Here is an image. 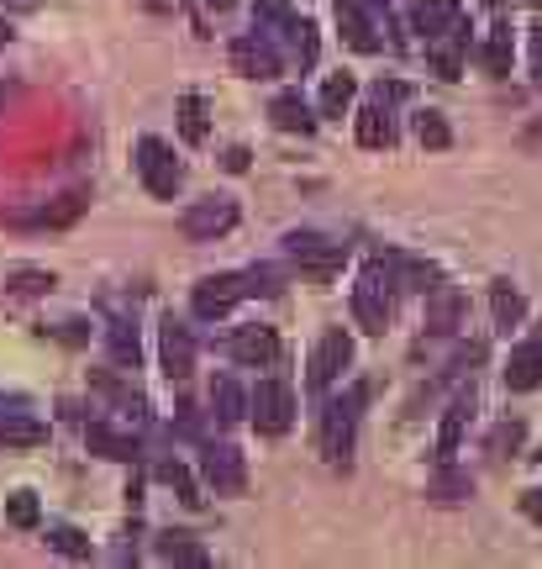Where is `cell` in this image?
<instances>
[{
  "label": "cell",
  "mask_w": 542,
  "mask_h": 569,
  "mask_svg": "<svg viewBox=\"0 0 542 569\" xmlns=\"http://www.w3.org/2000/svg\"><path fill=\"white\" fill-rule=\"evenodd\" d=\"M138 174L148 184V196H159V201H174L184 184L180 159H174V148L163 138H138Z\"/></svg>",
  "instance_id": "cell-4"
},
{
  "label": "cell",
  "mask_w": 542,
  "mask_h": 569,
  "mask_svg": "<svg viewBox=\"0 0 542 569\" xmlns=\"http://www.w3.org/2000/svg\"><path fill=\"white\" fill-rule=\"evenodd\" d=\"M53 274H48V269H11V274H6V290H11V296H48V290H53Z\"/></svg>",
  "instance_id": "cell-29"
},
{
  "label": "cell",
  "mask_w": 542,
  "mask_h": 569,
  "mask_svg": "<svg viewBox=\"0 0 542 569\" xmlns=\"http://www.w3.org/2000/svg\"><path fill=\"white\" fill-rule=\"evenodd\" d=\"M211 407H217L221 422H242V417H248V396H242L238 380H227V375H221L217 386H211Z\"/></svg>",
  "instance_id": "cell-24"
},
{
  "label": "cell",
  "mask_w": 542,
  "mask_h": 569,
  "mask_svg": "<svg viewBox=\"0 0 542 569\" xmlns=\"http://www.w3.org/2000/svg\"><path fill=\"white\" fill-rule=\"evenodd\" d=\"M363 401H369V390L348 386V396H338V401L327 407V417H322V448H327V459H332V465H342V459L353 453V432H359Z\"/></svg>",
  "instance_id": "cell-3"
},
{
  "label": "cell",
  "mask_w": 542,
  "mask_h": 569,
  "mask_svg": "<svg viewBox=\"0 0 542 569\" xmlns=\"http://www.w3.org/2000/svg\"><path fill=\"white\" fill-rule=\"evenodd\" d=\"M6 6H11V11H38L42 0H6Z\"/></svg>",
  "instance_id": "cell-43"
},
{
  "label": "cell",
  "mask_w": 542,
  "mask_h": 569,
  "mask_svg": "<svg viewBox=\"0 0 542 569\" xmlns=\"http://www.w3.org/2000/svg\"><path fill=\"white\" fill-rule=\"evenodd\" d=\"M522 511L532 517V522H542V486H538V490H526V496H522Z\"/></svg>",
  "instance_id": "cell-40"
},
{
  "label": "cell",
  "mask_w": 542,
  "mask_h": 569,
  "mask_svg": "<svg viewBox=\"0 0 542 569\" xmlns=\"http://www.w3.org/2000/svg\"><path fill=\"white\" fill-rule=\"evenodd\" d=\"M395 274H401V284H411V290H422V296H432L438 290V264H422V259H395Z\"/></svg>",
  "instance_id": "cell-30"
},
{
  "label": "cell",
  "mask_w": 542,
  "mask_h": 569,
  "mask_svg": "<svg viewBox=\"0 0 542 569\" xmlns=\"http://www.w3.org/2000/svg\"><path fill=\"white\" fill-rule=\"evenodd\" d=\"M0 401H6V396H0Z\"/></svg>",
  "instance_id": "cell-48"
},
{
  "label": "cell",
  "mask_w": 542,
  "mask_h": 569,
  "mask_svg": "<svg viewBox=\"0 0 542 569\" xmlns=\"http://www.w3.org/2000/svg\"><path fill=\"white\" fill-rule=\"evenodd\" d=\"M48 543L59 553H69V559H90V538H84L80 528H69V522H53V528H48Z\"/></svg>",
  "instance_id": "cell-35"
},
{
  "label": "cell",
  "mask_w": 542,
  "mask_h": 569,
  "mask_svg": "<svg viewBox=\"0 0 542 569\" xmlns=\"http://www.w3.org/2000/svg\"><path fill=\"white\" fill-rule=\"evenodd\" d=\"M232 69H238V74H248V80H280L284 59H280V48L269 42V32H263V27H253V32L232 38Z\"/></svg>",
  "instance_id": "cell-8"
},
{
  "label": "cell",
  "mask_w": 542,
  "mask_h": 569,
  "mask_svg": "<svg viewBox=\"0 0 542 569\" xmlns=\"http://www.w3.org/2000/svg\"><path fill=\"white\" fill-rule=\"evenodd\" d=\"M411 21H416V32H422L426 42H438V38H448V32L459 27L463 11H459V0H416Z\"/></svg>",
  "instance_id": "cell-17"
},
{
  "label": "cell",
  "mask_w": 542,
  "mask_h": 569,
  "mask_svg": "<svg viewBox=\"0 0 542 569\" xmlns=\"http://www.w3.org/2000/svg\"><path fill=\"white\" fill-rule=\"evenodd\" d=\"M227 353L248 369H269L274 359H280V338H274V327H259V322L238 327V332L227 338Z\"/></svg>",
  "instance_id": "cell-13"
},
{
  "label": "cell",
  "mask_w": 542,
  "mask_h": 569,
  "mask_svg": "<svg viewBox=\"0 0 542 569\" xmlns=\"http://www.w3.org/2000/svg\"><path fill=\"white\" fill-rule=\"evenodd\" d=\"M395 284H401L395 259H369L363 264L359 284H353V317H359L363 332H384L390 327V317H395Z\"/></svg>",
  "instance_id": "cell-1"
},
{
  "label": "cell",
  "mask_w": 542,
  "mask_h": 569,
  "mask_svg": "<svg viewBox=\"0 0 542 569\" xmlns=\"http://www.w3.org/2000/svg\"><path fill=\"white\" fill-rule=\"evenodd\" d=\"M84 211V190H69V196H59V206H48L42 217H32L38 227H69L74 217Z\"/></svg>",
  "instance_id": "cell-34"
},
{
  "label": "cell",
  "mask_w": 542,
  "mask_h": 569,
  "mask_svg": "<svg viewBox=\"0 0 542 569\" xmlns=\"http://www.w3.org/2000/svg\"><path fill=\"white\" fill-rule=\"evenodd\" d=\"M416 138H422V148H448L453 132L442 122V111H422V117H416Z\"/></svg>",
  "instance_id": "cell-36"
},
{
  "label": "cell",
  "mask_w": 542,
  "mask_h": 569,
  "mask_svg": "<svg viewBox=\"0 0 542 569\" xmlns=\"http://www.w3.org/2000/svg\"><path fill=\"white\" fill-rule=\"evenodd\" d=\"M227 169H232V174H242V169H248V148H232V153H227Z\"/></svg>",
  "instance_id": "cell-42"
},
{
  "label": "cell",
  "mask_w": 542,
  "mask_h": 569,
  "mask_svg": "<svg viewBox=\"0 0 542 569\" xmlns=\"http://www.w3.org/2000/svg\"><path fill=\"white\" fill-rule=\"evenodd\" d=\"M159 553H163V559H174V565H195V569L211 565L201 543H190L184 532H169V538H159Z\"/></svg>",
  "instance_id": "cell-32"
},
{
  "label": "cell",
  "mask_w": 542,
  "mask_h": 569,
  "mask_svg": "<svg viewBox=\"0 0 542 569\" xmlns=\"http://www.w3.org/2000/svg\"><path fill=\"white\" fill-rule=\"evenodd\" d=\"M469 422H474V396H459L453 407H448V417H442V432H438V465H448L453 453H459L463 432H469Z\"/></svg>",
  "instance_id": "cell-18"
},
{
  "label": "cell",
  "mask_w": 542,
  "mask_h": 569,
  "mask_svg": "<svg viewBox=\"0 0 542 569\" xmlns=\"http://www.w3.org/2000/svg\"><path fill=\"white\" fill-rule=\"evenodd\" d=\"M159 475H163V480H169L174 490H180L184 507H201V496H195V480H190V469H184V465H174V459H169V465H163Z\"/></svg>",
  "instance_id": "cell-37"
},
{
  "label": "cell",
  "mask_w": 542,
  "mask_h": 569,
  "mask_svg": "<svg viewBox=\"0 0 542 569\" xmlns=\"http://www.w3.org/2000/svg\"><path fill=\"white\" fill-rule=\"evenodd\" d=\"M269 117H274V127H280V132H311V127H317V117H311V111H305V101L301 96H274V106H269Z\"/></svg>",
  "instance_id": "cell-23"
},
{
  "label": "cell",
  "mask_w": 542,
  "mask_h": 569,
  "mask_svg": "<svg viewBox=\"0 0 542 569\" xmlns=\"http://www.w3.org/2000/svg\"><path fill=\"white\" fill-rule=\"evenodd\" d=\"M259 27H280V38L290 42V53L311 69L317 63V53H322V42H317V27L305 17H295L284 0H259Z\"/></svg>",
  "instance_id": "cell-7"
},
{
  "label": "cell",
  "mask_w": 542,
  "mask_h": 569,
  "mask_svg": "<svg viewBox=\"0 0 542 569\" xmlns=\"http://www.w3.org/2000/svg\"><path fill=\"white\" fill-rule=\"evenodd\" d=\"M480 63L490 74H505V69H511V27H495V32H490V42L480 48Z\"/></svg>",
  "instance_id": "cell-31"
},
{
  "label": "cell",
  "mask_w": 542,
  "mask_h": 569,
  "mask_svg": "<svg viewBox=\"0 0 542 569\" xmlns=\"http://www.w3.org/2000/svg\"><path fill=\"white\" fill-rule=\"evenodd\" d=\"M180 138L195 142V148L211 138V106H205V96H195V90L180 96Z\"/></svg>",
  "instance_id": "cell-22"
},
{
  "label": "cell",
  "mask_w": 542,
  "mask_h": 569,
  "mask_svg": "<svg viewBox=\"0 0 542 569\" xmlns=\"http://www.w3.org/2000/svg\"><path fill=\"white\" fill-rule=\"evenodd\" d=\"M6 42H11V21H0V48H6Z\"/></svg>",
  "instance_id": "cell-44"
},
{
  "label": "cell",
  "mask_w": 542,
  "mask_h": 569,
  "mask_svg": "<svg viewBox=\"0 0 542 569\" xmlns=\"http://www.w3.org/2000/svg\"><path fill=\"white\" fill-rule=\"evenodd\" d=\"M490 311H495V327H501V332H511V327L526 317V296L511 280H495V284H490Z\"/></svg>",
  "instance_id": "cell-21"
},
{
  "label": "cell",
  "mask_w": 542,
  "mask_h": 569,
  "mask_svg": "<svg viewBox=\"0 0 542 569\" xmlns=\"http://www.w3.org/2000/svg\"><path fill=\"white\" fill-rule=\"evenodd\" d=\"M84 448L101 453V459H117V465H138V438H132V432H117V427H106V422L84 427Z\"/></svg>",
  "instance_id": "cell-16"
},
{
  "label": "cell",
  "mask_w": 542,
  "mask_h": 569,
  "mask_svg": "<svg viewBox=\"0 0 542 569\" xmlns=\"http://www.w3.org/2000/svg\"><path fill=\"white\" fill-rule=\"evenodd\" d=\"M538 6H542V0H538Z\"/></svg>",
  "instance_id": "cell-49"
},
{
  "label": "cell",
  "mask_w": 542,
  "mask_h": 569,
  "mask_svg": "<svg viewBox=\"0 0 542 569\" xmlns=\"http://www.w3.org/2000/svg\"><path fill=\"white\" fill-rule=\"evenodd\" d=\"M532 80H538V90H542V27L532 32Z\"/></svg>",
  "instance_id": "cell-41"
},
{
  "label": "cell",
  "mask_w": 542,
  "mask_h": 569,
  "mask_svg": "<svg viewBox=\"0 0 542 569\" xmlns=\"http://www.w3.org/2000/svg\"><path fill=\"white\" fill-rule=\"evenodd\" d=\"M48 443V427L27 411H6L0 417V448H42Z\"/></svg>",
  "instance_id": "cell-20"
},
{
  "label": "cell",
  "mask_w": 542,
  "mask_h": 569,
  "mask_svg": "<svg viewBox=\"0 0 542 569\" xmlns=\"http://www.w3.org/2000/svg\"><path fill=\"white\" fill-rule=\"evenodd\" d=\"M53 338H63V343H84L90 332H84V322H59V327H48Z\"/></svg>",
  "instance_id": "cell-39"
},
{
  "label": "cell",
  "mask_w": 542,
  "mask_h": 569,
  "mask_svg": "<svg viewBox=\"0 0 542 569\" xmlns=\"http://www.w3.org/2000/svg\"><path fill=\"white\" fill-rule=\"evenodd\" d=\"M205 6H217V11H227V6H238V0H205Z\"/></svg>",
  "instance_id": "cell-45"
},
{
  "label": "cell",
  "mask_w": 542,
  "mask_h": 569,
  "mask_svg": "<svg viewBox=\"0 0 542 569\" xmlns=\"http://www.w3.org/2000/svg\"><path fill=\"white\" fill-rule=\"evenodd\" d=\"M6 522L11 528H38L42 522V507L32 490H17V496H6Z\"/></svg>",
  "instance_id": "cell-33"
},
{
  "label": "cell",
  "mask_w": 542,
  "mask_h": 569,
  "mask_svg": "<svg viewBox=\"0 0 542 569\" xmlns=\"http://www.w3.org/2000/svg\"><path fill=\"white\" fill-rule=\"evenodd\" d=\"M353 96H359L353 74H327V84H322V117H342V111L353 106Z\"/></svg>",
  "instance_id": "cell-27"
},
{
  "label": "cell",
  "mask_w": 542,
  "mask_h": 569,
  "mask_svg": "<svg viewBox=\"0 0 542 569\" xmlns=\"http://www.w3.org/2000/svg\"><path fill=\"white\" fill-rule=\"evenodd\" d=\"M469 490H474V480H469L463 469H453V459H448V465H438V475H432V490H426V496H438V501H463Z\"/></svg>",
  "instance_id": "cell-26"
},
{
  "label": "cell",
  "mask_w": 542,
  "mask_h": 569,
  "mask_svg": "<svg viewBox=\"0 0 542 569\" xmlns=\"http://www.w3.org/2000/svg\"><path fill=\"white\" fill-rule=\"evenodd\" d=\"M284 253L301 264V274H311V280H332L342 264H348V243H332V238H322V232H290L284 238Z\"/></svg>",
  "instance_id": "cell-5"
},
{
  "label": "cell",
  "mask_w": 542,
  "mask_h": 569,
  "mask_svg": "<svg viewBox=\"0 0 542 569\" xmlns=\"http://www.w3.org/2000/svg\"><path fill=\"white\" fill-rule=\"evenodd\" d=\"M159 353H163V375H169V380H190V369H195V338H190V327L174 322V317H163Z\"/></svg>",
  "instance_id": "cell-14"
},
{
  "label": "cell",
  "mask_w": 542,
  "mask_h": 569,
  "mask_svg": "<svg viewBox=\"0 0 542 569\" xmlns=\"http://www.w3.org/2000/svg\"><path fill=\"white\" fill-rule=\"evenodd\" d=\"M490 6H501V0H490Z\"/></svg>",
  "instance_id": "cell-46"
},
{
  "label": "cell",
  "mask_w": 542,
  "mask_h": 569,
  "mask_svg": "<svg viewBox=\"0 0 542 569\" xmlns=\"http://www.w3.org/2000/svg\"><path fill=\"white\" fill-rule=\"evenodd\" d=\"M532 459H542V453H532Z\"/></svg>",
  "instance_id": "cell-47"
},
{
  "label": "cell",
  "mask_w": 542,
  "mask_h": 569,
  "mask_svg": "<svg viewBox=\"0 0 542 569\" xmlns=\"http://www.w3.org/2000/svg\"><path fill=\"white\" fill-rule=\"evenodd\" d=\"M522 432H526L522 422H501V427H495V438H490V448H495V459H505V448L516 453V448H522Z\"/></svg>",
  "instance_id": "cell-38"
},
{
  "label": "cell",
  "mask_w": 542,
  "mask_h": 569,
  "mask_svg": "<svg viewBox=\"0 0 542 569\" xmlns=\"http://www.w3.org/2000/svg\"><path fill=\"white\" fill-rule=\"evenodd\" d=\"M338 27L359 53H380L384 42H395L390 38L395 21H390V11H384L380 0H338Z\"/></svg>",
  "instance_id": "cell-2"
},
{
  "label": "cell",
  "mask_w": 542,
  "mask_h": 569,
  "mask_svg": "<svg viewBox=\"0 0 542 569\" xmlns=\"http://www.w3.org/2000/svg\"><path fill=\"white\" fill-rule=\"evenodd\" d=\"M348 365H353V338L342 327H332L322 343L311 348V390H327Z\"/></svg>",
  "instance_id": "cell-11"
},
{
  "label": "cell",
  "mask_w": 542,
  "mask_h": 569,
  "mask_svg": "<svg viewBox=\"0 0 542 569\" xmlns=\"http://www.w3.org/2000/svg\"><path fill=\"white\" fill-rule=\"evenodd\" d=\"M359 142L363 148H390L395 142V122H390V101H374L359 111Z\"/></svg>",
  "instance_id": "cell-19"
},
{
  "label": "cell",
  "mask_w": 542,
  "mask_h": 569,
  "mask_svg": "<svg viewBox=\"0 0 542 569\" xmlns=\"http://www.w3.org/2000/svg\"><path fill=\"white\" fill-rule=\"evenodd\" d=\"M459 311H463V301H459V290H432V306H426V327L432 332H453L459 327Z\"/></svg>",
  "instance_id": "cell-25"
},
{
  "label": "cell",
  "mask_w": 542,
  "mask_h": 569,
  "mask_svg": "<svg viewBox=\"0 0 542 569\" xmlns=\"http://www.w3.org/2000/svg\"><path fill=\"white\" fill-rule=\"evenodd\" d=\"M242 296H248V274H232V269H227V274H205V280L195 284L190 306H195V317L211 322V317H227Z\"/></svg>",
  "instance_id": "cell-10"
},
{
  "label": "cell",
  "mask_w": 542,
  "mask_h": 569,
  "mask_svg": "<svg viewBox=\"0 0 542 569\" xmlns=\"http://www.w3.org/2000/svg\"><path fill=\"white\" fill-rule=\"evenodd\" d=\"M248 417H253V427H259L263 438L290 432V422H295V390L284 386V380H259V390L248 396Z\"/></svg>",
  "instance_id": "cell-6"
},
{
  "label": "cell",
  "mask_w": 542,
  "mask_h": 569,
  "mask_svg": "<svg viewBox=\"0 0 542 569\" xmlns=\"http://www.w3.org/2000/svg\"><path fill=\"white\" fill-rule=\"evenodd\" d=\"M106 343H111V359H117L121 369H138L142 348H138V332L127 322H111V332H106Z\"/></svg>",
  "instance_id": "cell-28"
},
{
  "label": "cell",
  "mask_w": 542,
  "mask_h": 569,
  "mask_svg": "<svg viewBox=\"0 0 542 569\" xmlns=\"http://www.w3.org/2000/svg\"><path fill=\"white\" fill-rule=\"evenodd\" d=\"M201 475L205 486L217 490V496H238L242 486H248V469H242V453L232 443H211L201 459Z\"/></svg>",
  "instance_id": "cell-12"
},
{
  "label": "cell",
  "mask_w": 542,
  "mask_h": 569,
  "mask_svg": "<svg viewBox=\"0 0 542 569\" xmlns=\"http://www.w3.org/2000/svg\"><path fill=\"white\" fill-rule=\"evenodd\" d=\"M505 386L511 390H538L542 386V327L526 338V343L511 348V359H505Z\"/></svg>",
  "instance_id": "cell-15"
},
{
  "label": "cell",
  "mask_w": 542,
  "mask_h": 569,
  "mask_svg": "<svg viewBox=\"0 0 542 569\" xmlns=\"http://www.w3.org/2000/svg\"><path fill=\"white\" fill-rule=\"evenodd\" d=\"M232 227H238V201H227V196H205L180 217V232L190 243H217Z\"/></svg>",
  "instance_id": "cell-9"
}]
</instances>
